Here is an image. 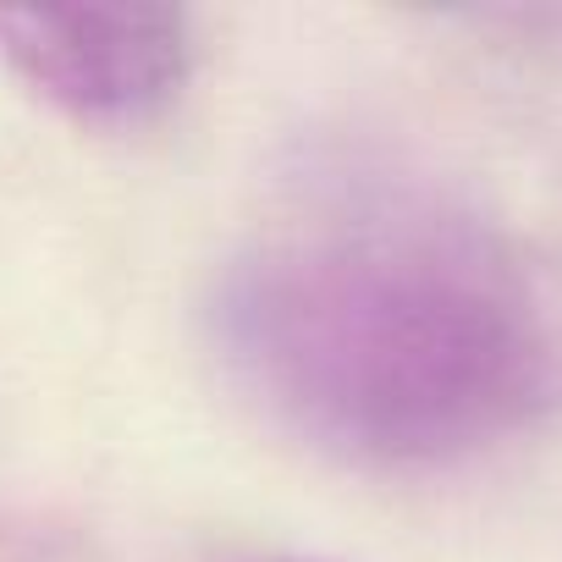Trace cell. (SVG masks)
I'll return each mask as SVG.
<instances>
[{
    "mask_svg": "<svg viewBox=\"0 0 562 562\" xmlns=\"http://www.w3.org/2000/svg\"><path fill=\"white\" fill-rule=\"evenodd\" d=\"M237 562H326V557H288V551H254V557H237Z\"/></svg>",
    "mask_w": 562,
    "mask_h": 562,
    "instance_id": "3957f363",
    "label": "cell"
},
{
    "mask_svg": "<svg viewBox=\"0 0 562 562\" xmlns=\"http://www.w3.org/2000/svg\"><path fill=\"white\" fill-rule=\"evenodd\" d=\"M210 337L270 425L359 469H452L562 414V281L458 188L342 160L221 265Z\"/></svg>",
    "mask_w": 562,
    "mask_h": 562,
    "instance_id": "6da1fadb",
    "label": "cell"
},
{
    "mask_svg": "<svg viewBox=\"0 0 562 562\" xmlns=\"http://www.w3.org/2000/svg\"><path fill=\"white\" fill-rule=\"evenodd\" d=\"M0 61L83 127H144L193 72L188 12L171 7H29L0 12Z\"/></svg>",
    "mask_w": 562,
    "mask_h": 562,
    "instance_id": "7a4b0ae2",
    "label": "cell"
}]
</instances>
